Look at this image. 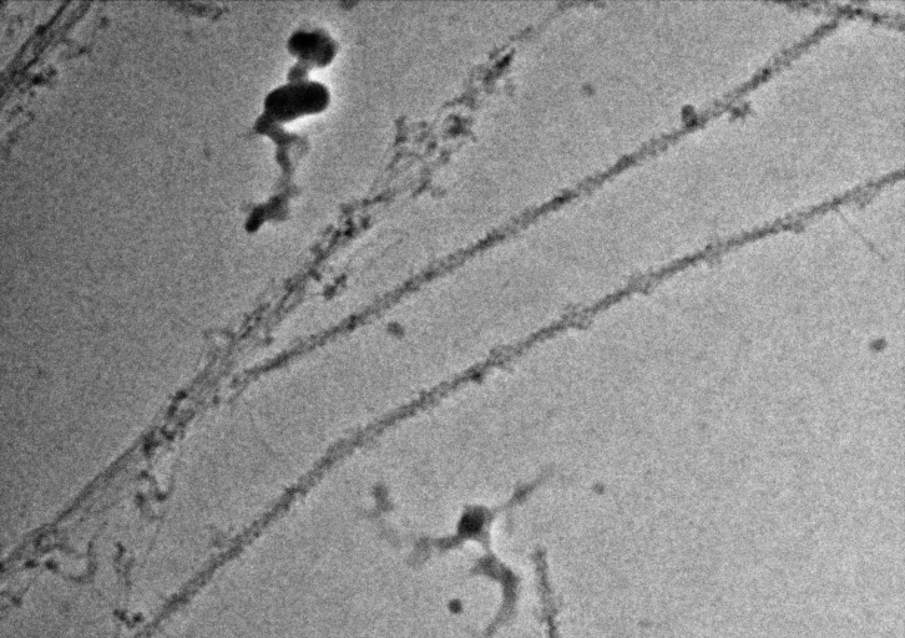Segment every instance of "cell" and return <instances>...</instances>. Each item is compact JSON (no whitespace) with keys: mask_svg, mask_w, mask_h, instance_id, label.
<instances>
[{"mask_svg":"<svg viewBox=\"0 0 905 638\" xmlns=\"http://www.w3.org/2000/svg\"><path fill=\"white\" fill-rule=\"evenodd\" d=\"M292 49L303 62L322 65L332 59L331 39L320 32H301L292 39Z\"/></svg>","mask_w":905,"mask_h":638,"instance_id":"obj_2","label":"cell"},{"mask_svg":"<svg viewBox=\"0 0 905 638\" xmlns=\"http://www.w3.org/2000/svg\"><path fill=\"white\" fill-rule=\"evenodd\" d=\"M327 100L326 90L318 84H297L273 93V110L286 118L320 110Z\"/></svg>","mask_w":905,"mask_h":638,"instance_id":"obj_1","label":"cell"}]
</instances>
